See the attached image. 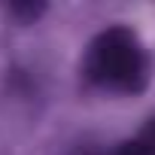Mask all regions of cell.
<instances>
[{
  "mask_svg": "<svg viewBox=\"0 0 155 155\" xmlns=\"http://www.w3.org/2000/svg\"><path fill=\"white\" fill-rule=\"evenodd\" d=\"M3 9L15 25H34L49 12V3H40V0H15V3H6Z\"/></svg>",
  "mask_w": 155,
  "mask_h": 155,
  "instance_id": "cell-2",
  "label": "cell"
},
{
  "mask_svg": "<svg viewBox=\"0 0 155 155\" xmlns=\"http://www.w3.org/2000/svg\"><path fill=\"white\" fill-rule=\"evenodd\" d=\"M152 79V58L143 37L128 25L97 31L79 58V82L101 97H140Z\"/></svg>",
  "mask_w": 155,
  "mask_h": 155,
  "instance_id": "cell-1",
  "label": "cell"
},
{
  "mask_svg": "<svg viewBox=\"0 0 155 155\" xmlns=\"http://www.w3.org/2000/svg\"><path fill=\"white\" fill-rule=\"evenodd\" d=\"M113 155H155L140 137H131V140H125V143H119L116 149H113Z\"/></svg>",
  "mask_w": 155,
  "mask_h": 155,
  "instance_id": "cell-3",
  "label": "cell"
}]
</instances>
